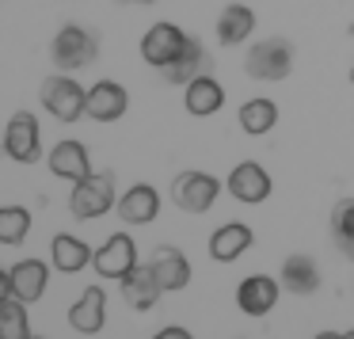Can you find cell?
I'll use <instances>...</instances> for the list:
<instances>
[{"mask_svg":"<svg viewBox=\"0 0 354 339\" xmlns=\"http://www.w3.org/2000/svg\"><path fill=\"white\" fill-rule=\"evenodd\" d=\"M39 100L57 122H77L80 115H88V88L69 73H54V77L42 80Z\"/></svg>","mask_w":354,"mask_h":339,"instance_id":"obj_1","label":"cell"},{"mask_svg":"<svg viewBox=\"0 0 354 339\" xmlns=\"http://www.w3.org/2000/svg\"><path fill=\"white\" fill-rule=\"evenodd\" d=\"M111 206H118V199H115V176H111V172H92L88 179L73 183L69 214L77 217V221H95V217H103Z\"/></svg>","mask_w":354,"mask_h":339,"instance_id":"obj_2","label":"cell"},{"mask_svg":"<svg viewBox=\"0 0 354 339\" xmlns=\"http://www.w3.org/2000/svg\"><path fill=\"white\" fill-rule=\"evenodd\" d=\"M100 54V42L88 27L80 24H65L62 31L54 35V46H50V57L62 73H77V69H88Z\"/></svg>","mask_w":354,"mask_h":339,"instance_id":"obj_3","label":"cell"},{"mask_svg":"<svg viewBox=\"0 0 354 339\" xmlns=\"http://www.w3.org/2000/svg\"><path fill=\"white\" fill-rule=\"evenodd\" d=\"M244 69L252 80H267V84H274V80H286L293 69V46L286 39H263L255 42L252 50H248L244 57Z\"/></svg>","mask_w":354,"mask_h":339,"instance_id":"obj_4","label":"cell"},{"mask_svg":"<svg viewBox=\"0 0 354 339\" xmlns=\"http://www.w3.org/2000/svg\"><path fill=\"white\" fill-rule=\"evenodd\" d=\"M50 286V267L42 259H19L0 275V297H19V301H39Z\"/></svg>","mask_w":354,"mask_h":339,"instance_id":"obj_5","label":"cell"},{"mask_svg":"<svg viewBox=\"0 0 354 339\" xmlns=\"http://www.w3.org/2000/svg\"><path fill=\"white\" fill-rule=\"evenodd\" d=\"M217 194H221V179L209 172H179L171 183V202L183 214H206L217 202Z\"/></svg>","mask_w":354,"mask_h":339,"instance_id":"obj_6","label":"cell"},{"mask_svg":"<svg viewBox=\"0 0 354 339\" xmlns=\"http://www.w3.org/2000/svg\"><path fill=\"white\" fill-rule=\"evenodd\" d=\"M4 156L16 164H35L42 156V134H39V118L31 111H16L4 122Z\"/></svg>","mask_w":354,"mask_h":339,"instance_id":"obj_7","label":"cell"},{"mask_svg":"<svg viewBox=\"0 0 354 339\" xmlns=\"http://www.w3.org/2000/svg\"><path fill=\"white\" fill-rule=\"evenodd\" d=\"M187 42H191V35H183V27L153 24L145 35H141V57H145V65H153V69H164V65H171L179 54H183Z\"/></svg>","mask_w":354,"mask_h":339,"instance_id":"obj_8","label":"cell"},{"mask_svg":"<svg viewBox=\"0 0 354 339\" xmlns=\"http://www.w3.org/2000/svg\"><path fill=\"white\" fill-rule=\"evenodd\" d=\"M92 267H95L100 278H126L133 267H138V244H133V237H126V232L107 237L103 248H95Z\"/></svg>","mask_w":354,"mask_h":339,"instance_id":"obj_9","label":"cell"},{"mask_svg":"<svg viewBox=\"0 0 354 339\" xmlns=\"http://www.w3.org/2000/svg\"><path fill=\"white\" fill-rule=\"evenodd\" d=\"M225 191H229L236 202H244V206H259V202L270 199V176H267L263 164L244 161V164H236V168L229 172Z\"/></svg>","mask_w":354,"mask_h":339,"instance_id":"obj_10","label":"cell"},{"mask_svg":"<svg viewBox=\"0 0 354 339\" xmlns=\"http://www.w3.org/2000/svg\"><path fill=\"white\" fill-rule=\"evenodd\" d=\"M50 172H54L57 179H65V183H80V179L92 176V156H88V145L84 141H57L54 149H50L46 156Z\"/></svg>","mask_w":354,"mask_h":339,"instance_id":"obj_11","label":"cell"},{"mask_svg":"<svg viewBox=\"0 0 354 339\" xmlns=\"http://www.w3.org/2000/svg\"><path fill=\"white\" fill-rule=\"evenodd\" d=\"M130 107V95L118 80H95L88 88V118L92 122H118Z\"/></svg>","mask_w":354,"mask_h":339,"instance_id":"obj_12","label":"cell"},{"mask_svg":"<svg viewBox=\"0 0 354 339\" xmlns=\"http://www.w3.org/2000/svg\"><path fill=\"white\" fill-rule=\"evenodd\" d=\"M278 293H282V282L267 275H248L244 282L236 286V305L240 313L248 316H267L270 309L278 305Z\"/></svg>","mask_w":354,"mask_h":339,"instance_id":"obj_13","label":"cell"},{"mask_svg":"<svg viewBox=\"0 0 354 339\" xmlns=\"http://www.w3.org/2000/svg\"><path fill=\"white\" fill-rule=\"evenodd\" d=\"M103 324H107V293H103V286H88L77 297V305L69 309V328L80 336H95V331H103Z\"/></svg>","mask_w":354,"mask_h":339,"instance_id":"obj_14","label":"cell"},{"mask_svg":"<svg viewBox=\"0 0 354 339\" xmlns=\"http://www.w3.org/2000/svg\"><path fill=\"white\" fill-rule=\"evenodd\" d=\"M118 282H122V301L133 313H149L164 293V286H160V278L153 275V267H141V263L126 278H118Z\"/></svg>","mask_w":354,"mask_h":339,"instance_id":"obj_15","label":"cell"},{"mask_svg":"<svg viewBox=\"0 0 354 339\" xmlns=\"http://www.w3.org/2000/svg\"><path fill=\"white\" fill-rule=\"evenodd\" d=\"M118 217H122L126 225H149L156 221V214H160V194H156V187L149 183H133L130 191L118 199Z\"/></svg>","mask_w":354,"mask_h":339,"instance_id":"obj_16","label":"cell"},{"mask_svg":"<svg viewBox=\"0 0 354 339\" xmlns=\"http://www.w3.org/2000/svg\"><path fill=\"white\" fill-rule=\"evenodd\" d=\"M183 107H187V115H194V118L217 115V111L225 107V88L217 84L209 73H202V77H194L191 84L183 88Z\"/></svg>","mask_w":354,"mask_h":339,"instance_id":"obj_17","label":"cell"},{"mask_svg":"<svg viewBox=\"0 0 354 339\" xmlns=\"http://www.w3.org/2000/svg\"><path fill=\"white\" fill-rule=\"evenodd\" d=\"M278 282H282V290H286V293L308 297V293L320 290V267H316L313 255H286Z\"/></svg>","mask_w":354,"mask_h":339,"instance_id":"obj_18","label":"cell"},{"mask_svg":"<svg viewBox=\"0 0 354 339\" xmlns=\"http://www.w3.org/2000/svg\"><path fill=\"white\" fill-rule=\"evenodd\" d=\"M252 244H255V232L248 229L244 221H229L209 237V255H214L217 263H232V259H240Z\"/></svg>","mask_w":354,"mask_h":339,"instance_id":"obj_19","label":"cell"},{"mask_svg":"<svg viewBox=\"0 0 354 339\" xmlns=\"http://www.w3.org/2000/svg\"><path fill=\"white\" fill-rule=\"evenodd\" d=\"M255 35V12L248 4H225V12L217 16V42L221 46H240Z\"/></svg>","mask_w":354,"mask_h":339,"instance_id":"obj_20","label":"cell"},{"mask_svg":"<svg viewBox=\"0 0 354 339\" xmlns=\"http://www.w3.org/2000/svg\"><path fill=\"white\" fill-rule=\"evenodd\" d=\"M50 259H54V267L62 275H77V271H84L95 259V252L73 232H57L54 244H50Z\"/></svg>","mask_w":354,"mask_h":339,"instance_id":"obj_21","label":"cell"},{"mask_svg":"<svg viewBox=\"0 0 354 339\" xmlns=\"http://www.w3.org/2000/svg\"><path fill=\"white\" fill-rule=\"evenodd\" d=\"M153 275L160 278V286H164V293H171V290H183L187 282H191V263H187V255L179 252V248H171V244H164L160 252L153 255Z\"/></svg>","mask_w":354,"mask_h":339,"instance_id":"obj_22","label":"cell"},{"mask_svg":"<svg viewBox=\"0 0 354 339\" xmlns=\"http://www.w3.org/2000/svg\"><path fill=\"white\" fill-rule=\"evenodd\" d=\"M202 69H206V50H202L198 39H191L183 54H179L171 65H164V69H160V77L168 80V84H183L187 88L194 77H202Z\"/></svg>","mask_w":354,"mask_h":339,"instance_id":"obj_23","label":"cell"},{"mask_svg":"<svg viewBox=\"0 0 354 339\" xmlns=\"http://www.w3.org/2000/svg\"><path fill=\"white\" fill-rule=\"evenodd\" d=\"M236 118H240V130H244V134H252V138H263V134L274 130L278 107H274V100H263V95H255V100H248L244 107H240Z\"/></svg>","mask_w":354,"mask_h":339,"instance_id":"obj_24","label":"cell"},{"mask_svg":"<svg viewBox=\"0 0 354 339\" xmlns=\"http://www.w3.org/2000/svg\"><path fill=\"white\" fill-rule=\"evenodd\" d=\"M27 301L19 297H0V339H31L27 324Z\"/></svg>","mask_w":354,"mask_h":339,"instance_id":"obj_25","label":"cell"},{"mask_svg":"<svg viewBox=\"0 0 354 339\" xmlns=\"http://www.w3.org/2000/svg\"><path fill=\"white\" fill-rule=\"evenodd\" d=\"M31 232V214L24 206H4L0 210V244L4 248H16L27 240Z\"/></svg>","mask_w":354,"mask_h":339,"instance_id":"obj_26","label":"cell"},{"mask_svg":"<svg viewBox=\"0 0 354 339\" xmlns=\"http://www.w3.org/2000/svg\"><path fill=\"white\" fill-rule=\"evenodd\" d=\"M331 237H335L339 248L346 240H354V199L335 202V210H331Z\"/></svg>","mask_w":354,"mask_h":339,"instance_id":"obj_27","label":"cell"},{"mask_svg":"<svg viewBox=\"0 0 354 339\" xmlns=\"http://www.w3.org/2000/svg\"><path fill=\"white\" fill-rule=\"evenodd\" d=\"M153 339H194V336L187 328H179V324H168V328H160Z\"/></svg>","mask_w":354,"mask_h":339,"instance_id":"obj_28","label":"cell"},{"mask_svg":"<svg viewBox=\"0 0 354 339\" xmlns=\"http://www.w3.org/2000/svg\"><path fill=\"white\" fill-rule=\"evenodd\" d=\"M313 339H343V331H316Z\"/></svg>","mask_w":354,"mask_h":339,"instance_id":"obj_29","label":"cell"},{"mask_svg":"<svg viewBox=\"0 0 354 339\" xmlns=\"http://www.w3.org/2000/svg\"><path fill=\"white\" fill-rule=\"evenodd\" d=\"M339 252H343V255H346V259H351V263H354V240H346V244H343V248H339Z\"/></svg>","mask_w":354,"mask_h":339,"instance_id":"obj_30","label":"cell"},{"mask_svg":"<svg viewBox=\"0 0 354 339\" xmlns=\"http://www.w3.org/2000/svg\"><path fill=\"white\" fill-rule=\"evenodd\" d=\"M118 4H156V0H118Z\"/></svg>","mask_w":354,"mask_h":339,"instance_id":"obj_31","label":"cell"},{"mask_svg":"<svg viewBox=\"0 0 354 339\" xmlns=\"http://www.w3.org/2000/svg\"><path fill=\"white\" fill-rule=\"evenodd\" d=\"M343 339H354V331H346V336H343Z\"/></svg>","mask_w":354,"mask_h":339,"instance_id":"obj_32","label":"cell"},{"mask_svg":"<svg viewBox=\"0 0 354 339\" xmlns=\"http://www.w3.org/2000/svg\"><path fill=\"white\" fill-rule=\"evenodd\" d=\"M351 84H354V65H351Z\"/></svg>","mask_w":354,"mask_h":339,"instance_id":"obj_33","label":"cell"},{"mask_svg":"<svg viewBox=\"0 0 354 339\" xmlns=\"http://www.w3.org/2000/svg\"><path fill=\"white\" fill-rule=\"evenodd\" d=\"M31 339H42V336H31Z\"/></svg>","mask_w":354,"mask_h":339,"instance_id":"obj_34","label":"cell"}]
</instances>
